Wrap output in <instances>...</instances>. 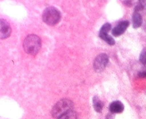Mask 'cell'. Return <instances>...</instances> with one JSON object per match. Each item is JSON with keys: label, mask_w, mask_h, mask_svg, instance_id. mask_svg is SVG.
Wrapping results in <instances>:
<instances>
[{"label": "cell", "mask_w": 146, "mask_h": 119, "mask_svg": "<svg viewBox=\"0 0 146 119\" xmlns=\"http://www.w3.org/2000/svg\"><path fill=\"white\" fill-rule=\"evenodd\" d=\"M23 47L26 53L34 56L39 53L42 47V41L38 36L31 34L24 39Z\"/></svg>", "instance_id": "obj_1"}, {"label": "cell", "mask_w": 146, "mask_h": 119, "mask_svg": "<svg viewBox=\"0 0 146 119\" xmlns=\"http://www.w3.org/2000/svg\"><path fill=\"white\" fill-rule=\"evenodd\" d=\"M74 102L69 99H62L54 105L51 110V115L54 118L59 119L70 111L73 110Z\"/></svg>", "instance_id": "obj_2"}, {"label": "cell", "mask_w": 146, "mask_h": 119, "mask_svg": "<svg viewBox=\"0 0 146 119\" xmlns=\"http://www.w3.org/2000/svg\"><path fill=\"white\" fill-rule=\"evenodd\" d=\"M42 18L46 24L52 26L59 23L61 19V15L58 9L53 7H49L44 11Z\"/></svg>", "instance_id": "obj_3"}, {"label": "cell", "mask_w": 146, "mask_h": 119, "mask_svg": "<svg viewBox=\"0 0 146 119\" xmlns=\"http://www.w3.org/2000/svg\"><path fill=\"white\" fill-rule=\"evenodd\" d=\"M109 62V58L106 54L102 53L95 58L93 63V68L98 73L103 71Z\"/></svg>", "instance_id": "obj_4"}, {"label": "cell", "mask_w": 146, "mask_h": 119, "mask_svg": "<svg viewBox=\"0 0 146 119\" xmlns=\"http://www.w3.org/2000/svg\"><path fill=\"white\" fill-rule=\"evenodd\" d=\"M12 33L10 25L7 20L0 19V39H5L8 38Z\"/></svg>", "instance_id": "obj_5"}, {"label": "cell", "mask_w": 146, "mask_h": 119, "mask_svg": "<svg viewBox=\"0 0 146 119\" xmlns=\"http://www.w3.org/2000/svg\"><path fill=\"white\" fill-rule=\"evenodd\" d=\"M129 25V23L127 20L121 21V22L118 23L116 26H115V28L112 30L113 36H119L122 35L125 32V31L128 28Z\"/></svg>", "instance_id": "obj_6"}, {"label": "cell", "mask_w": 146, "mask_h": 119, "mask_svg": "<svg viewBox=\"0 0 146 119\" xmlns=\"http://www.w3.org/2000/svg\"><path fill=\"white\" fill-rule=\"evenodd\" d=\"M124 106L120 101H114L109 105V110L111 113H121L124 111Z\"/></svg>", "instance_id": "obj_7"}, {"label": "cell", "mask_w": 146, "mask_h": 119, "mask_svg": "<svg viewBox=\"0 0 146 119\" xmlns=\"http://www.w3.org/2000/svg\"><path fill=\"white\" fill-rule=\"evenodd\" d=\"M143 23V18L140 13L138 12H134L133 15H132V24L135 28L140 27Z\"/></svg>", "instance_id": "obj_8"}, {"label": "cell", "mask_w": 146, "mask_h": 119, "mask_svg": "<svg viewBox=\"0 0 146 119\" xmlns=\"http://www.w3.org/2000/svg\"><path fill=\"white\" fill-rule=\"evenodd\" d=\"M92 104H93V108L98 113H101L102 110L103 108V103L101 100H100L99 97L95 96L92 99Z\"/></svg>", "instance_id": "obj_9"}, {"label": "cell", "mask_w": 146, "mask_h": 119, "mask_svg": "<svg viewBox=\"0 0 146 119\" xmlns=\"http://www.w3.org/2000/svg\"><path fill=\"white\" fill-rule=\"evenodd\" d=\"M99 36L103 39V41L106 42L107 44H108L109 45H114L115 44V41H114L113 38L111 36L108 35V34H101V33H99Z\"/></svg>", "instance_id": "obj_10"}, {"label": "cell", "mask_w": 146, "mask_h": 119, "mask_svg": "<svg viewBox=\"0 0 146 119\" xmlns=\"http://www.w3.org/2000/svg\"><path fill=\"white\" fill-rule=\"evenodd\" d=\"M135 12H143V13H146V0L144 1H139L138 4L136 5L135 8Z\"/></svg>", "instance_id": "obj_11"}, {"label": "cell", "mask_w": 146, "mask_h": 119, "mask_svg": "<svg viewBox=\"0 0 146 119\" xmlns=\"http://www.w3.org/2000/svg\"><path fill=\"white\" fill-rule=\"evenodd\" d=\"M59 119H78L77 114L74 110H71L60 118Z\"/></svg>", "instance_id": "obj_12"}, {"label": "cell", "mask_w": 146, "mask_h": 119, "mask_svg": "<svg viewBox=\"0 0 146 119\" xmlns=\"http://www.w3.org/2000/svg\"><path fill=\"white\" fill-rule=\"evenodd\" d=\"M111 25L110 23H107L102 26L99 33H101V34H108V32L111 31Z\"/></svg>", "instance_id": "obj_13"}, {"label": "cell", "mask_w": 146, "mask_h": 119, "mask_svg": "<svg viewBox=\"0 0 146 119\" xmlns=\"http://www.w3.org/2000/svg\"><path fill=\"white\" fill-rule=\"evenodd\" d=\"M140 61L142 64L146 65V50H143L140 55Z\"/></svg>", "instance_id": "obj_14"}, {"label": "cell", "mask_w": 146, "mask_h": 119, "mask_svg": "<svg viewBox=\"0 0 146 119\" xmlns=\"http://www.w3.org/2000/svg\"><path fill=\"white\" fill-rule=\"evenodd\" d=\"M138 76L140 78H146V71H143L139 73Z\"/></svg>", "instance_id": "obj_15"}, {"label": "cell", "mask_w": 146, "mask_h": 119, "mask_svg": "<svg viewBox=\"0 0 146 119\" xmlns=\"http://www.w3.org/2000/svg\"><path fill=\"white\" fill-rule=\"evenodd\" d=\"M123 3L125 4L126 6L130 7L131 5H132V1H124V2H123Z\"/></svg>", "instance_id": "obj_16"}, {"label": "cell", "mask_w": 146, "mask_h": 119, "mask_svg": "<svg viewBox=\"0 0 146 119\" xmlns=\"http://www.w3.org/2000/svg\"><path fill=\"white\" fill-rule=\"evenodd\" d=\"M106 119H113V113L108 114L107 117H106Z\"/></svg>", "instance_id": "obj_17"}]
</instances>
